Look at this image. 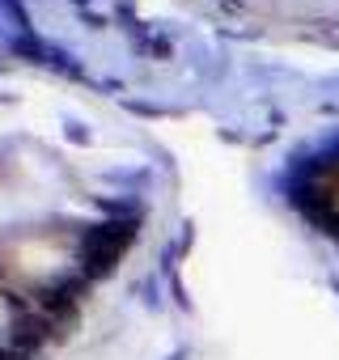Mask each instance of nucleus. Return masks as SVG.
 <instances>
[{
	"label": "nucleus",
	"instance_id": "obj_1",
	"mask_svg": "<svg viewBox=\"0 0 339 360\" xmlns=\"http://www.w3.org/2000/svg\"><path fill=\"white\" fill-rule=\"evenodd\" d=\"M305 208L339 233V153L318 161L305 178Z\"/></svg>",
	"mask_w": 339,
	"mask_h": 360
}]
</instances>
